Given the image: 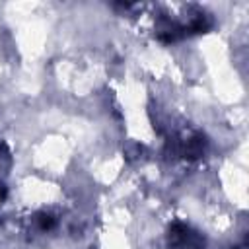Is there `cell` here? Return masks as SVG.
Instances as JSON below:
<instances>
[{"label": "cell", "mask_w": 249, "mask_h": 249, "mask_svg": "<svg viewBox=\"0 0 249 249\" xmlns=\"http://www.w3.org/2000/svg\"><path fill=\"white\" fill-rule=\"evenodd\" d=\"M169 245L173 249H202L204 239L185 224H173L169 230Z\"/></svg>", "instance_id": "obj_1"}, {"label": "cell", "mask_w": 249, "mask_h": 249, "mask_svg": "<svg viewBox=\"0 0 249 249\" xmlns=\"http://www.w3.org/2000/svg\"><path fill=\"white\" fill-rule=\"evenodd\" d=\"M37 222H39V228H41V230H51V228H54V218L49 216V214H39Z\"/></svg>", "instance_id": "obj_2"}]
</instances>
